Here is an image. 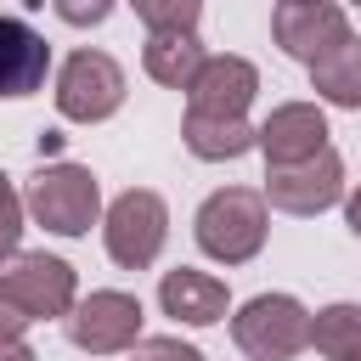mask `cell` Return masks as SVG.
Returning a JSON list of instances; mask_svg holds the SVG:
<instances>
[{
	"label": "cell",
	"instance_id": "1",
	"mask_svg": "<svg viewBox=\"0 0 361 361\" xmlns=\"http://www.w3.org/2000/svg\"><path fill=\"white\" fill-rule=\"evenodd\" d=\"M192 231H197V248H203L209 259H220V265H248V259L265 248L271 203H265V192H254V186H220V192L203 197Z\"/></svg>",
	"mask_w": 361,
	"mask_h": 361
},
{
	"label": "cell",
	"instance_id": "2",
	"mask_svg": "<svg viewBox=\"0 0 361 361\" xmlns=\"http://www.w3.org/2000/svg\"><path fill=\"white\" fill-rule=\"evenodd\" d=\"M23 203H28V214H34L45 231H56V237H85V231L102 220V186H96V175H90L85 164H45V169L28 180Z\"/></svg>",
	"mask_w": 361,
	"mask_h": 361
},
{
	"label": "cell",
	"instance_id": "3",
	"mask_svg": "<svg viewBox=\"0 0 361 361\" xmlns=\"http://www.w3.org/2000/svg\"><path fill=\"white\" fill-rule=\"evenodd\" d=\"M102 243H107V259L124 265V271H147L164 243H169V203L152 192V186H130L107 203V220H102Z\"/></svg>",
	"mask_w": 361,
	"mask_h": 361
},
{
	"label": "cell",
	"instance_id": "4",
	"mask_svg": "<svg viewBox=\"0 0 361 361\" xmlns=\"http://www.w3.org/2000/svg\"><path fill=\"white\" fill-rule=\"evenodd\" d=\"M231 338L248 361H293L310 344V310L293 293H254L231 316Z\"/></svg>",
	"mask_w": 361,
	"mask_h": 361
},
{
	"label": "cell",
	"instance_id": "5",
	"mask_svg": "<svg viewBox=\"0 0 361 361\" xmlns=\"http://www.w3.org/2000/svg\"><path fill=\"white\" fill-rule=\"evenodd\" d=\"M0 293L17 305V310H28L34 322H56V316H68L73 310V299H79V276H73V265L68 259H56V254H6L0 259Z\"/></svg>",
	"mask_w": 361,
	"mask_h": 361
},
{
	"label": "cell",
	"instance_id": "6",
	"mask_svg": "<svg viewBox=\"0 0 361 361\" xmlns=\"http://www.w3.org/2000/svg\"><path fill=\"white\" fill-rule=\"evenodd\" d=\"M124 107V68L107 51H73L56 68V113L73 124H102Z\"/></svg>",
	"mask_w": 361,
	"mask_h": 361
},
{
	"label": "cell",
	"instance_id": "7",
	"mask_svg": "<svg viewBox=\"0 0 361 361\" xmlns=\"http://www.w3.org/2000/svg\"><path fill=\"white\" fill-rule=\"evenodd\" d=\"M259 192L282 214H299V220L322 214V209H333L344 197V158L333 147H322V152H310L299 164H265V186Z\"/></svg>",
	"mask_w": 361,
	"mask_h": 361
},
{
	"label": "cell",
	"instance_id": "8",
	"mask_svg": "<svg viewBox=\"0 0 361 361\" xmlns=\"http://www.w3.org/2000/svg\"><path fill=\"white\" fill-rule=\"evenodd\" d=\"M73 350L85 355H118L141 338V299L124 288H96L85 299H73V310L62 316Z\"/></svg>",
	"mask_w": 361,
	"mask_h": 361
},
{
	"label": "cell",
	"instance_id": "9",
	"mask_svg": "<svg viewBox=\"0 0 361 361\" xmlns=\"http://www.w3.org/2000/svg\"><path fill=\"white\" fill-rule=\"evenodd\" d=\"M271 34H276V45H282L293 62L316 68L333 45L350 39V17H344V6H333V0H282L276 17H271Z\"/></svg>",
	"mask_w": 361,
	"mask_h": 361
},
{
	"label": "cell",
	"instance_id": "10",
	"mask_svg": "<svg viewBox=\"0 0 361 361\" xmlns=\"http://www.w3.org/2000/svg\"><path fill=\"white\" fill-rule=\"evenodd\" d=\"M45 73H51L45 34H34L23 17H0V102H23L45 90Z\"/></svg>",
	"mask_w": 361,
	"mask_h": 361
},
{
	"label": "cell",
	"instance_id": "11",
	"mask_svg": "<svg viewBox=\"0 0 361 361\" xmlns=\"http://www.w3.org/2000/svg\"><path fill=\"white\" fill-rule=\"evenodd\" d=\"M327 147V113L316 102H282L271 107V118L259 124V152L265 164H299L310 152Z\"/></svg>",
	"mask_w": 361,
	"mask_h": 361
},
{
	"label": "cell",
	"instance_id": "12",
	"mask_svg": "<svg viewBox=\"0 0 361 361\" xmlns=\"http://www.w3.org/2000/svg\"><path fill=\"white\" fill-rule=\"evenodd\" d=\"M259 90V68L248 56H203L197 79L186 85V107L197 113H248Z\"/></svg>",
	"mask_w": 361,
	"mask_h": 361
},
{
	"label": "cell",
	"instance_id": "13",
	"mask_svg": "<svg viewBox=\"0 0 361 361\" xmlns=\"http://www.w3.org/2000/svg\"><path fill=\"white\" fill-rule=\"evenodd\" d=\"M158 305H164V316H175V322H186V327H214V322L231 310V288H226L220 276H209V271L175 265V271H164V282H158Z\"/></svg>",
	"mask_w": 361,
	"mask_h": 361
},
{
	"label": "cell",
	"instance_id": "14",
	"mask_svg": "<svg viewBox=\"0 0 361 361\" xmlns=\"http://www.w3.org/2000/svg\"><path fill=\"white\" fill-rule=\"evenodd\" d=\"M180 141H186V152L203 158V164H231V158H243L248 147H259V130H254L243 113H197V107H186Z\"/></svg>",
	"mask_w": 361,
	"mask_h": 361
},
{
	"label": "cell",
	"instance_id": "15",
	"mask_svg": "<svg viewBox=\"0 0 361 361\" xmlns=\"http://www.w3.org/2000/svg\"><path fill=\"white\" fill-rule=\"evenodd\" d=\"M203 56H209V51H203L197 28H152L147 45H141V68H147V79H158L164 90H186V85L197 79Z\"/></svg>",
	"mask_w": 361,
	"mask_h": 361
},
{
	"label": "cell",
	"instance_id": "16",
	"mask_svg": "<svg viewBox=\"0 0 361 361\" xmlns=\"http://www.w3.org/2000/svg\"><path fill=\"white\" fill-rule=\"evenodd\" d=\"M310 85H316V96H322V102L361 113V39L350 34L344 45H333V51L310 68Z\"/></svg>",
	"mask_w": 361,
	"mask_h": 361
},
{
	"label": "cell",
	"instance_id": "17",
	"mask_svg": "<svg viewBox=\"0 0 361 361\" xmlns=\"http://www.w3.org/2000/svg\"><path fill=\"white\" fill-rule=\"evenodd\" d=\"M310 344L327 361H361V305L338 299V305L316 310L310 316Z\"/></svg>",
	"mask_w": 361,
	"mask_h": 361
},
{
	"label": "cell",
	"instance_id": "18",
	"mask_svg": "<svg viewBox=\"0 0 361 361\" xmlns=\"http://www.w3.org/2000/svg\"><path fill=\"white\" fill-rule=\"evenodd\" d=\"M130 11H135L147 28H197L203 0H130Z\"/></svg>",
	"mask_w": 361,
	"mask_h": 361
},
{
	"label": "cell",
	"instance_id": "19",
	"mask_svg": "<svg viewBox=\"0 0 361 361\" xmlns=\"http://www.w3.org/2000/svg\"><path fill=\"white\" fill-rule=\"evenodd\" d=\"M23 214H28V203L17 197L11 175H0V259L17 254V243H23Z\"/></svg>",
	"mask_w": 361,
	"mask_h": 361
},
{
	"label": "cell",
	"instance_id": "20",
	"mask_svg": "<svg viewBox=\"0 0 361 361\" xmlns=\"http://www.w3.org/2000/svg\"><path fill=\"white\" fill-rule=\"evenodd\" d=\"M130 361H203V350L158 333V338H135V344H130Z\"/></svg>",
	"mask_w": 361,
	"mask_h": 361
},
{
	"label": "cell",
	"instance_id": "21",
	"mask_svg": "<svg viewBox=\"0 0 361 361\" xmlns=\"http://www.w3.org/2000/svg\"><path fill=\"white\" fill-rule=\"evenodd\" d=\"M51 6H56V17L68 28H96V23H107V11L118 0H51Z\"/></svg>",
	"mask_w": 361,
	"mask_h": 361
},
{
	"label": "cell",
	"instance_id": "22",
	"mask_svg": "<svg viewBox=\"0 0 361 361\" xmlns=\"http://www.w3.org/2000/svg\"><path fill=\"white\" fill-rule=\"evenodd\" d=\"M28 322H34V316H28V310H17V305H11L6 293H0V344L23 338V327H28Z\"/></svg>",
	"mask_w": 361,
	"mask_h": 361
},
{
	"label": "cell",
	"instance_id": "23",
	"mask_svg": "<svg viewBox=\"0 0 361 361\" xmlns=\"http://www.w3.org/2000/svg\"><path fill=\"white\" fill-rule=\"evenodd\" d=\"M344 220H350V231L361 237V186H355V192L344 197Z\"/></svg>",
	"mask_w": 361,
	"mask_h": 361
},
{
	"label": "cell",
	"instance_id": "24",
	"mask_svg": "<svg viewBox=\"0 0 361 361\" xmlns=\"http://www.w3.org/2000/svg\"><path fill=\"white\" fill-rule=\"evenodd\" d=\"M0 361H39V355H34L23 338H11V344H0Z\"/></svg>",
	"mask_w": 361,
	"mask_h": 361
},
{
	"label": "cell",
	"instance_id": "25",
	"mask_svg": "<svg viewBox=\"0 0 361 361\" xmlns=\"http://www.w3.org/2000/svg\"><path fill=\"white\" fill-rule=\"evenodd\" d=\"M355 6H361V0H355Z\"/></svg>",
	"mask_w": 361,
	"mask_h": 361
}]
</instances>
